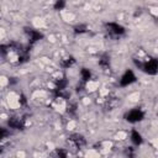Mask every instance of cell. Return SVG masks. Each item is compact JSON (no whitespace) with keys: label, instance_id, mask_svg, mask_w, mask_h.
Wrapping results in <instances>:
<instances>
[{"label":"cell","instance_id":"cell-1","mask_svg":"<svg viewBox=\"0 0 158 158\" xmlns=\"http://www.w3.org/2000/svg\"><path fill=\"white\" fill-rule=\"evenodd\" d=\"M135 63H136V65L141 69V70H143L144 73H147V74H149V75H156L157 74V69H158V63H157V59L156 58H148V59H146V60H143V62H141V60H135Z\"/></svg>","mask_w":158,"mask_h":158},{"label":"cell","instance_id":"cell-2","mask_svg":"<svg viewBox=\"0 0 158 158\" xmlns=\"http://www.w3.org/2000/svg\"><path fill=\"white\" fill-rule=\"evenodd\" d=\"M105 30L111 37H121L125 35L126 30L122 25L117 22H106L105 23Z\"/></svg>","mask_w":158,"mask_h":158},{"label":"cell","instance_id":"cell-3","mask_svg":"<svg viewBox=\"0 0 158 158\" xmlns=\"http://www.w3.org/2000/svg\"><path fill=\"white\" fill-rule=\"evenodd\" d=\"M144 118V111L139 107H135L132 110H130L128 112L125 114V120L131 122V123H135V122H139Z\"/></svg>","mask_w":158,"mask_h":158},{"label":"cell","instance_id":"cell-4","mask_svg":"<svg viewBox=\"0 0 158 158\" xmlns=\"http://www.w3.org/2000/svg\"><path fill=\"white\" fill-rule=\"evenodd\" d=\"M68 143H69L73 148L80 149V148H83V147L86 144V141H85V138H84L83 135L73 133V135H70V136L68 137Z\"/></svg>","mask_w":158,"mask_h":158},{"label":"cell","instance_id":"cell-5","mask_svg":"<svg viewBox=\"0 0 158 158\" xmlns=\"http://www.w3.org/2000/svg\"><path fill=\"white\" fill-rule=\"evenodd\" d=\"M25 32H26V35H27V37H28V42H30V46H32V44H35L36 42H38L40 40H42L43 38V35L40 32V31H37V30H35V28H25Z\"/></svg>","mask_w":158,"mask_h":158},{"label":"cell","instance_id":"cell-6","mask_svg":"<svg viewBox=\"0 0 158 158\" xmlns=\"http://www.w3.org/2000/svg\"><path fill=\"white\" fill-rule=\"evenodd\" d=\"M135 81H136V75H135V73H133L132 70L127 69V70L122 74V77L120 78V86H128V85H131V84L135 83Z\"/></svg>","mask_w":158,"mask_h":158},{"label":"cell","instance_id":"cell-7","mask_svg":"<svg viewBox=\"0 0 158 158\" xmlns=\"http://www.w3.org/2000/svg\"><path fill=\"white\" fill-rule=\"evenodd\" d=\"M7 126L10 128H14V130H22L25 127V122L22 118L20 117H16V116H12L7 120Z\"/></svg>","mask_w":158,"mask_h":158},{"label":"cell","instance_id":"cell-8","mask_svg":"<svg viewBox=\"0 0 158 158\" xmlns=\"http://www.w3.org/2000/svg\"><path fill=\"white\" fill-rule=\"evenodd\" d=\"M130 136H131V141H132V143H133V144H136V146H139V144H142L143 139H142V136H141V133H139L137 130H132Z\"/></svg>","mask_w":158,"mask_h":158},{"label":"cell","instance_id":"cell-9","mask_svg":"<svg viewBox=\"0 0 158 158\" xmlns=\"http://www.w3.org/2000/svg\"><path fill=\"white\" fill-rule=\"evenodd\" d=\"M99 64H100V67H102V68H109V67H110V56H109L107 53H104V54L100 57V59H99Z\"/></svg>","mask_w":158,"mask_h":158},{"label":"cell","instance_id":"cell-10","mask_svg":"<svg viewBox=\"0 0 158 158\" xmlns=\"http://www.w3.org/2000/svg\"><path fill=\"white\" fill-rule=\"evenodd\" d=\"M74 63H75V59H74L73 57H68V58L60 60V65H62L63 68H70Z\"/></svg>","mask_w":158,"mask_h":158},{"label":"cell","instance_id":"cell-11","mask_svg":"<svg viewBox=\"0 0 158 158\" xmlns=\"http://www.w3.org/2000/svg\"><path fill=\"white\" fill-rule=\"evenodd\" d=\"M80 77H81V80L85 83V81H88V80L91 78V72H90L88 68H81V70H80Z\"/></svg>","mask_w":158,"mask_h":158},{"label":"cell","instance_id":"cell-12","mask_svg":"<svg viewBox=\"0 0 158 158\" xmlns=\"http://www.w3.org/2000/svg\"><path fill=\"white\" fill-rule=\"evenodd\" d=\"M86 31H88V26L84 25V23L78 25V26L74 27V32H75V33H84V32H86Z\"/></svg>","mask_w":158,"mask_h":158},{"label":"cell","instance_id":"cell-13","mask_svg":"<svg viewBox=\"0 0 158 158\" xmlns=\"http://www.w3.org/2000/svg\"><path fill=\"white\" fill-rule=\"evenodd\" d=\"M53 7L54 10H63L65 7V0H56Z\"/></svg>","mask_w":158,"mask_h":158},{"label":"cell","instance_id":"cell-14","mask_svg":"<svg viewBox=\"0 0 158 158\" xmlns=\"http://www.w3.org/2000/svg\"><path fill=\"white\" fill-rule=\"evenodd\" d=\"M9 135H10V132H9L7 128H5V127H0V142L4 141L6 137H9Z\"/></svg>","mask_w":158,"mask_h":158},{"label":"cell","instance_id":"cell-15","mask_svg":"<svg viewBox=\"0 0 158 158\" xmlns=\"http://www.w3.org/2000/svg\"><path fill=\"white\" fill-rule=\"evenodd\" d=\"M57 154H58L59 157H65V156H67V153H65L64 151H62V149H58V151H57Z\"/></svg>","mask_w":158,"mask_h":158}]
</instances>
